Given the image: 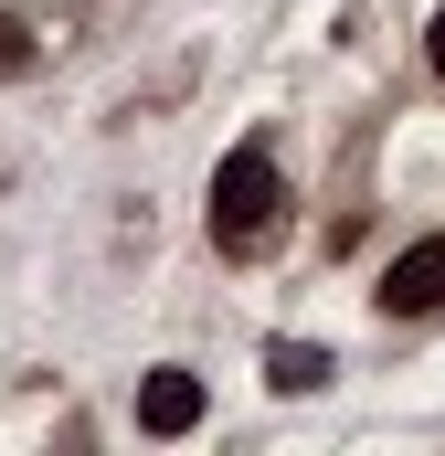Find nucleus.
Instances as JSON below:
<instances>
[{
    "instance_id": "nucleus-1",
    "label": "nucleus",
    "mask_w": 445,
    "mask_h": 456,
    "mask_svg": "<svg viewBox=\"0 0 445 456\" xmlns=\"http://www.w3.org/2000/svg\"><path fill=\"white\" fill-rule=\"evenodd\" d=\"M276 213H287V181H276V149H233L213 170V244H265L276 233Z\"/></svg>"
},
{
    "instance_id": "nucleus-2",
    "label": "nucleus",
    "mask_w": 445,
    "mask_h": 456,
    "mask_svg": "<svg viewBox=\"0 0 445 456\" xmlns=\"http://www.w3.org/2000/svg\"><path fill=\"white\" fill-rule=\"evenodd\" d=\"M382 308H392V319H435V308H445V233H425V244H403V255H392Z\"/></svg>"
},
{
    "instance_id": "nucleus-3",
    "label": "nucleus",
    "mask_w": 445,
    "mask_h": 456,
    "mask_svg": "<svg viewBox=\"0 0 445 456\" xmlns=\"http://www.w3.org/2000/svg\"><path fill=\"white\" fill-rule=\"evenodd\" d=\"M138 425H149V436H191V425H202V382H191V371H149V382H138Z\"/></svg>"
},
{
    "instance_id": "nucleus-4",
    "label": "nucleus",
    "mask_w": 445,
    "mask_h": 456,
    "mask_svg": "<svg viewBox=\"0 0 445 456\" xmlns=\"http://www.w3.org/2000/svg\"><path fill=\"white\" fill-rule=\"evenodd\" d=\"M265 382H276V393H319V382H329V350L319 340H276L265 350Z\"/></svg>"
},
{
    "instance_id": "nucleus-5",
    "label": "nucleus",
    "mask_w": 445,
    "mask_h": 456,
    "mask_svg": "<svg viewBox=\"0 0 445 456\" xmlns=\"http://www.w3.org/2000/svg\"><path fill=\"white\" fill-rule=\"evenodd\" d=\"M21 64H32V32H21V21L0 11V75H21Z\"/></svg>"
},
{
    "instance_id": "nucleus-6",
    "label": "nucleus",
    "mask_w": 445,
    "mask_h": 456,
    "mask_svg": "<svg viewBox=\"0 0 445 456\" xmlns=\"http://www.w3.org/2000/svg\"><path fill=\"white\" fill-rule=\"evenodd\" d=\"M435 75H445V11H435Z\"/></svg>"
}]
</instances>
